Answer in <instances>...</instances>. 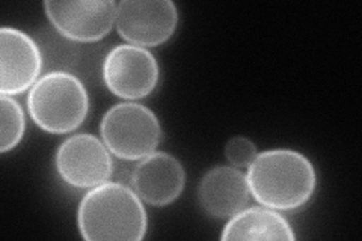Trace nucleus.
Listing matches in <instances>:
<instances>
[{
	"label": "nucleus",
	"mask_w": 362,
	"mask_h": 241,
	"mask_svg": "<svg viewBox=\"0 0 362 241\" xmlns=\"http://www.w3.org/2000/svg\"><path fill=\"white\" fill-rule=\"evenodd\" d=\"M101 78L113 97L122 101H139L150 97L158 86L160 65L148 49L122 42L105 56Z\"/></svg>",
	"instance_id": "nucleus-5"
},
{
	"label": "nucleus",
	"mask_w": 362,
	"mask_h": 241,
	"mask_svg": "<svg viewBox=\"0 0 362 241\" xmlns=\"http://www.w3.org/2000/svg\"><path fill=\"white\" fill-rule=\"evenodd\" d=\"M26 133V113L16 97L0 94V154L16 149Z\"/></svg>",
	"instance_id": "nucleus-13"
},
{
	"label": "nucleus",
	"mask_w": 362,
	"mask_h": 241,
	"mask_svg": "<svg viewBox=\"0 0 362 241\" xmlns=\"http://www.w3.org/2000/svg\"><path fill=\"white\" fill-rule=\"evenodd\" d=\"M222 241H294L296 234L281 211L263 205L245 206L235 213L221 234Z\"/></svg>",
	"instance_id": "nucleus-12"
},
{
	"label": "nucleus",
	"mask_w": 362,
	"mask_h": 241,
	"mask_svg": "<svg viewBox=\"0 0 362 241\" xmlns=\"http://www.w3.org/2000/svg\"><path fill=\"white\" fill-rule=\"evenodd\" d=\"M98 133L112 155L126 162H139L157 151L163 137L160 119L139 101H121L109 107Z\"/></svg>",
	"instance_id": "nucleus-4"
},
{
	"label": "nucleus",
	"mask_w": 362,
	"mask_h": 241,
	"mask_svg": "<svg viewBox=\"0 0 362 241\" xmlns=\"http://www.w3.org/2000/svg\"><path fill=\"white\" fill-rule=\"evenodd\" d=\"M88 89L76 74L45 71L26 98L30 119L40 130L54 136L74 133L88 118Z\"/></svg>",
	"instance_id": "nucleus-3"
},
{
	"label": "nucleus",
	"mask_w": 362,
	"mask_h": 241,
	"mask_svg": "<svg viewBox=\"0 0 362 241\" xmlns=\"http://www.w3.org/2000/svg\"><path fill=\"white\" fill-rule=\"evenodd\" d=\"M180 13L173 0H121L117 5L115 29L124 42L154 49L171 40Z\"/></svg>",
	"instance_id": "nucleus-7"
},
{
	"label": "nucleus",
	"mask_w": 362,
	"mask_h": 241,
	"mask_svg": "<svg viewBox=\"0 0 362 241\" xmlns=\"http://www.w3.org/2000/svg\"><path fill=\"white\" fill-rule=\"evenodd\" d=\"M186 169L166 151H154L136 163L132 172V189L150 206L163 208L174 204L186 187Z\"/></svg>",
	"instance_id": "nucleus-10"
},
{
	"label": "nucleus",
	"mask_w": 362,
	"mask_h": 241,
	"mask_svg": "<svg viewBox=\"0 0 362 241\" xmlns=\"http://www.w3.org/2000/svg\"><path fill=\"white\" fill-rule=\"evenodd\" d=\"M113 0H45L42 4L53 30L74 44H94L115 28Z\"/></svg>",
	"instance_id": "nucleus-8"
},
{
	"label": "nucleus",
	"mask_w": 362,
	"mask_h": 241,
	"mask_svg": "<svg viewBox=\"0 0 362 241\" xmlns=\"http://www.w3.org/2000/svg\"><path fill=\"white\" fill-rule=\"evenodd\" d=\"M197 198L204 214L226 221L247 206L251 193L242 169L228 165L214 166L201 177Z\"/></svg>",
	"instance_id": "nucleus-11"
},
{
	"label": "nucleus",
	"mask_w": 362,
	"mask_h": 241,
	"mask_svg": "<svg viewBox=\"0 0 362 241\" xmlns=\"http://www.w3.org/2000/svg\"><path fill=\"white\" fill-rule=\"evenodd\" d=\"M251 198L276 211H296L307 205L317 190V170L311 160L290 148L258 153L246 167Z\"/></svg>",
	"instance_id": "nucleus-1"
},
{
	"label": "nucleus",
	"mask_w": 362,
	"mask_h": 241,
	"mask_svg": "<svg viewBox=\"0 0 362 241\" xmlns=\"http://www.w3.org/2000/svg\"><path fill=\"white\" fill-rule=\"evenodd\" d=\"M113 157L105 142L90 133L68 136L54 153V169L66 186L89 190L110 181Z\"/></svg>",
	"instance_id": "nucleus-6"
},
{
	"label": "nucleus",
	"mask_w": 362,
	"mask_h": 241,
	"mask_svg": "<svg viewBox=\"0 0 362 241\" xmlns=\"http://www.w3.org/2000/svg\"><path fill=\"white\" fill-rule=\"evenodd\" d=\"M257 154V145L246 136H234L225 145L226 162L237 169H246Z\"/></svg>",
	"instance_id": "nucleus-14"
},
{
	"label": "nucleus",
	"mask_w": 362,
	"mask_h": 241,
	"mask_svg": "<svg viewBox=\"0 0 362 241\" xmlns=\"http://www.w3.org/2000/svg\"><path fill=\"white\" fill-rule=\"evenodd\" d=\"M42 70L44 56L35 38L13 26L0 29V94L29 93Z\"/></svg>",
	"instance_id": "nucleus-9"
},
{
	"label": "nucleus",
	"mask_w": 362,
	"mask_h": 241,
	"mask_svg": "<svg viewBox=\"0 0 362 241\" xmlns=\"http://www.w3.org/2000/svg\"><path fill=\"white\" fill-rule=\"evenodd\" d=\"M76 222L86 241H141L148 231L145 204L132 187L118 181L86 190Z\"/></svg>",
	"instance_id": "nucleus-2"
}]
</instances>
